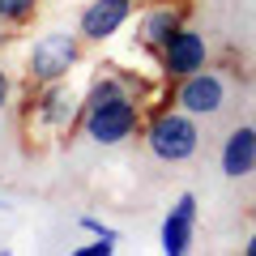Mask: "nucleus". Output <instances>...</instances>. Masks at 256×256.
Listing matches in <instances>:
<instances>
[{
  "label": "nucleus",
  "mask_w": 256,
  "mask_h": 256,
  "mask_svg": "<svg viewBox=\"0 0 256 256\" xmlns=\"http://www.w3.org/2000/svg\"><path fill=\"white\" fill-rule=\"evenodd\" d=\"M77 128L94 146H124V141H132L146 128V107L137 98V86L124 82L120 73L94 77L86 98H82Z\"/></svg>",
  "instance_id": "obj_1"
},
{
  "label": "nucleus",
  "mask_w": 256,
  "mask_h": 256,
  "mask_svg": "<svg viewBox=\"0 0 256 256\" xmlns=\"http://www.w3.org/2000/svg\"><path fill=\"white\" fill-rule=\"evenodd\" d=\"M141 137H146V150L158 158V162H192L196 158V150H201V120L188 116V111L180 107H162L154 111V116L146 120V128H141Z\"/></svg>",
  "instance_id": "obj_2"
},
{
  "label": "nucleus",
  "mask_w": 256,
  "mask_h": 256,
  "mask_svg": "<svg viewBox=\"0 0 256 256\" xmlns=\"http://www.w3.org/2000/svg\"><path fill=\"white\" fill-rule=\"evenodd\" d=\"M82 47L86 38L77 30H47L30 43L26 52V77L30 86H52V82H68L77 64H82Z\"/></svg>",
  "instance_id": "obj_3"
},
{
  "label": "nucleus",
  "mask_w": 256,
  "mask_h": 256,
  "mask_svg": "<svg viewBox=\"0 0 256 256\" xmlns=\"http://www.w3.org/2000/svg\"><path fill=\"white\" fill-rule=\"evenodd\" d=\"M226 94H230L226 73H218V68L205 64L201 73L180 77V82H175L171 102L180 111H188V116H196V120H214V116H222V107H226Z\"/></svg>",
  "instance_id": "obj_4"
},
{
  "label": "nucleus",
  "mask_w": 256,
  "mask_h": 256,
  "mask_svg": "<svg viewBox=\"0 0 256 256\" xmlns=\"http://www.w3.org/2000/svg\"><path fill=\"white\" fill-rule=\"evenodd\" d=\"M77 116H82V98L68 82H52V86H38V94L30 98V120H34L38 132H73Z\"/></svg>",
  "instance_id": "obj_5"
},
{
  "label": "nucleus",
  "mask_w": 256,
  "mask_h": 256,
  "mask_svg": "<svg viewBox=\"0 0 256 256\" xmlns=\"http://www.w3.org/2000/svg\"><path fill=\"white\" fill-rule=\"evenodd\" d=\"M205 64H210V38H205L201 30H192V26H180L171 34V43L158 52V68H162L166 82H180V77L201 73Z\"/></svg>",
  "instance_id": "obj_6"
},
{
  "label": "nucleus",
  "mask_w": 256,
  "mask_h": 256,
  "mask_svg": "<svg viewBox=\"0 0 256 256\" xmlns=\"http://www.w3.org/2000/svg\"><path fill=\"white\" fill-rule=\"evenodd\" d=\"M132 18H137V0H90L77 18V34L98 47L107 38H116Z\"/></svg>",
  "instance_id": "obj_7"
},
{
  "label": "nucleus",
  "mask_w": 256,
  "mask_h": 256,
  "mask_svg": "<svg viewBox=\"0 0 256 256\" xmlns=\"http://www.w3.org/2000/svg\"><path fill=\"white\" fill-rule=\"evenodd\" d=\"M192 239H196V196H192V192H180L175 205L162 218V230H158L162 256H188Z\"/></svg>",
  "instance_id": "obj_8"
},
{
  "label": "nucleus",
  "mask_w": 256,
  "mask_h": 256,
  "mask_svg": "<svg viewBox=\"0 0 256 256\" xmlns=\"http://www.w3.org/2000/svg\"><path fill=\"white\" fill-rule=\"evenodd\" d=\"M184 13H188V9H180V4H154V9L141 13V18H137V43H141V52H150V56L162 52V47L171 43L175 30L188 26Z\"/></svg>",
  "instance_id": "obj_9"
},
{
  "label": "nucleus",
  "mask_w": 256,
  "mask_h": 256,
  "mask_svg": "<svg viewBox=\"0 0 256 256\" xmlns=\"http://www.w3.org/2000/svg\"><path fill=\"white\" fill-rule=\"evenodd\" d=\"M218 166H222L226 180H248V175H256V124L230 128L226 141H222Z\"/></svg>",
  "instance_id": "obj_10"
},
{
  "label": "nucleus",
  "mask_w": 256,
  "mask_h": 256,
  "mask_svg": "<svg viewBox=\"0 0 256 256\" xmlns=\"http://www.w3.org/2000/svg\"><path fill=\"white\" fill-rule=\"evenodd\" d=\"M38 0H0V30H18L34 18Z\"/></svg>",
  "instance_id": "obj_11"
},
{
  "label": "nucleus",
  "mask_w": 256,
  "mask_h": 256,
  "mask_svg": "<svg viewBox=\"0 0 256 256\" xmlns=\"http://www.w3.org/2000/svg\"><path fill=\"white\" fill-rule=\"evenodd\" d=\"M77 256H111L116 252V239H102V235H94L90 244H82V248H73Z\"/></svg>",
  "instance_id": "obj_12"
},
{
  "label": "nucleus",
  "mask_w": 256,
  "mask_h": 256,
  "mask_svg": "<svg viewBox=\"0 0 256 256\" xmlns=\"http://www.w3.org/2000/svg\"><path fill=\"white\" fill-rule=\"evenodd\" d=\"M77 226H82L86 235H102V239H116V244H120V230H111V226H102V222H98V218H90V214H86V218L77 222Z\"/></svg>",
  "instance_id": "obj_13"
},
{
  "label": "nucleus",
  "mask_w": 256,
  "mask_h": 256,
  "mask_svg": "<svg viewBox=\"0 0 256 256\" xmlns=\"http://www.w3.org/2000/svg\"><path fill=\"white\" fill-rule=\"evenodd\" d=\"M9 94H13V82H9V73L0 68V111H4V102H9Z\"/></svg>",
  "instance_id": "obj_14"
},
{
  "label": "nucleus",
  "mask_w": 256,
  "mask_h": 256,
  "mask_svg": "<svg viewBox=\"0 0 256 256\" xmlns=\"http://www.w3.org/2000/svg\"><path fill=\"white\" fill-rule=\"evenodd\" d=\"M244 252H248V256H256V230H252V235H248V244H244Z\"/></svg>",
  "instance_id": "obj_15"
}]
</instances>
